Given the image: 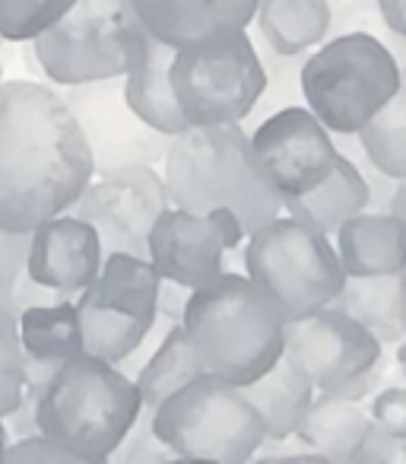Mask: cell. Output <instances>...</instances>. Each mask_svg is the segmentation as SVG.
I'll use <instances>...</instances> for the list:
<instances>
[{
    "mask_svg": "<svg viewBox=\"0 0 406 464\" xmlns=\"http://www.w3.org/2000/svg\"><path fill=\"white\" fill-rule=\"evenodd\" d=\"M286 322L283 305L264 286L232 271L191 290L181 315V328L203 372L232 385H248L283 356Z\"/></svg>",
    "mask_w": 406,
    "mask_h": 464,
    "instance_id": "cell-2",
    "label": "cell"
},
{
    "mask_svg": "<svg viewBox=\"0 0 406 464\" xmlns=\"http://www.w3.org/2000/svg\"><path fill=\"white\" fill-rule=\"evenodd\" d=\"M58 299H71V296L39 284V280L26 271V265L16 267V271L0 274V312H7L10 318H20L23 312L35 309V305L58 303Z\"/></svg>",
    "mask_w": 406,
    "mask_h": 464,
    "instance_id": "cell-32",
    "label": "cell"
},
{
    "mask_svg": "<svg viewBox=\"0 0 406 464\" xmlns=\"http://www.w3.org/2000/svg\"><path fill=\"white\" fill-rule=\"evenodd\" d=\"M241 261L248 277L283 305L286 318H302L330 305L346 280L327 232L292 213H279L270 223L248 232Z\"/></svg>",
    "mask_w": 406,
    "mask_h": 464,
    "instance_id": "cell-7",
    "label": "cell"
},
{
    "mask_svg": "<svg viewBox=\"0 0 406 464\" xmlns=\"http://www.w3.org/2000/svg\"><path fill=\"white\" fill-rule=\"evenodd\" d=\"M26 388V356H23L16 318L0 312V417L16 411Z\"/></svg>",
    "mask_w": 406,
    "mask_h": 464,
    "instance_id": "cell-31",
    "label": "cell"
},
{
    "mask_svg": "<svg viewBox=\"0 0 406 464\" xmlns=\"http://www.w3.org/2000/svg\"><path fill=\"white\" fill-rule=\"evenodd\" d=\"M140 29L134 0H77L52 29L33 39L35 64L54 86L124 77L127 48Z\"/></svg>",
    "mask_w": 406,
    "mask_h": 464,
    "instance_id": "cell-9",
    "label": "cell"
},
{
    "mask_svg": "<svg viewBox=\"0 0 406 464\" xmlns=\"http://www.w3.org/2000/svg\"><path fill=\"white\" fill-rule=\"evenodd\" d=\"M368 426H372V417L359 401L315 394L298 423L296 439L324 461H349Z\"/></svg>",
    "mask_w": 406,
    "mask_h": 464,
    "instance_id": "cell-23",
    "label": "cell"
},
{
    "mask_svg": "<svg viewBox=\"0 0 406 464\" xmlns=\"http://www.w3.org/2000/svg\"><path fill=\"white\" fill-rule=\"evenodd\" d=\"M162 166L168 204L181 210L207 213L229 207L245 232L283 213V198L254 162L245 124H187L168 140Z\"/></svg>",
    "mask_w": 406,
    "mask_h": 464,
    "instance_id": "cell-3",
    "label": "cell"
},
{
    "mask_svg": "<svg viewBox=\"0 0 406 464\" xmlns=\"http://www.w3.org/2000/svg\"><path fill=\"white\" fill-rule=\"evenodd\" d=\"M378 10L393 33L406 35V0H378Z\"/></svg>",
    "mask_w": 406,
    "mask_h": 464,
    "instance_id": "cell-39",
    "label": "cell"
},
{
    "mask_svg": "<svg viewBox=\"0 0 406 464\" xmlns=\"http://www.w3.org/2000/svg\"><path fill=\"white\" fill-rule=\"evenodd\" d=\"M365 207H368V181L346 153H340L336 166L330 169V175L317 188L298 194V198L283 200L286 213L305 219V223L327 232V236H336V229L349 217L365 210Z\"/></svg>",
    "mask_w": 406,
    "mask_h": 464,
    "instance_id": "cell-22",
    "label": "cell"
},
{
    "mask_svg": "<svg viewBox=\"0 0 406 464\" xmlns=\"http://www.w3.org/2000/svg\"><path fill=\"white\" fill-rule=\"evenodd\" d=\"M248 401L258 411L260 423H264L267 439H292L302 423L305 411L315 401V382L305 375V369L289 356H279L264 375L254 382L241 385Z\"/></svg>",
    "mask_w": 406,
    "mask_h": 464,
    "instance_id": "cell-20",
    "label": "cell"
},
{
    "mask_svg": "<svg viewBox=\"0 0 406 464\" xmlns=\"http://www.w3.org/2000/svg\"><path fill=\"white\" fill-rule=\"evenodd\" d=\"M403 455H406V445H403Z\"/></svg>",
    "mask_w": 406,
    "mask_h": 464,
    "instance_id": "cell-45",
    "label": "cell"
},
{
    "mask_svg": "<svg viewBox=\"0 0 406 464\" xmlns=\"http://www.w3.org/2000/svg\"><path fill=\"white\" fill-rule=\"evenodd\" d=\"M403 64L365 33L327 35L305 54V105L330 134H359L397 92Z\"/></svg>",
    "mask_w": 406,
    "mask_h": 464,
    "instance_id": "cell-5",
    "label": "cell"
},
{
    "mask_svg": "<svg viewBox=\"0 0 406 464\" xmlns=\"http://www.w3.org/2000/svg\"><path fill=\"white\" fill-rule=\"evenodd\" d=\"M153 430L175 458L245 464L267 432L241 385L200 372L153 411Z\"/></svg>",
    "mask_w": 406,
    "mask_h": 464,
    "instance_id": "cell-6",
    "label": "cell"
},
{
    "mask_svg": "<svg viewBox=\"0 0 406 464\" xmlns=\"http://www.w3.org/2000/svg\"><path fill=\"white\" fill-rule=\"evenodd\" d=\"M165 207L168 188L156 166H127L92 175L83 194L71 204V213L96 226L105 255L130 252L146 258L149 232Z\"/></svg>",
    "mask_w": 406,
    "mask_h": 464,
    "instance_id": "cell-15",
    "label": "cell"
},
{
    "mask_svg": "<svg viewBox=\"0 0 406 464\" xmlns=\"http://www.w3.org/2000/svg\"><path fill=\"white\" fill-rule=\"evenodd\" d=\"M403 445V439L391 436V432H384L381 426L372 423L365 430V436H362V442L355 445L349 461H406Z\"/></svg>",
    "mask_w": 406,
    "mask_h": 464,
    "instance_id": "cell-36",
    "label": "cell"
},
{
    "mask_svg": "<svg viewBox=\"0 0 406 464\" xmlns=\"http://www.w3.org/2000/svg\"><path fill=\"white\" fill-rule=\"evenodd\" d=\"M258 4L260 0H134V10L159 42L191 48L248 29Z\"/></svg>",
    "mask_w": 406,
    "mask_h": 464,
    "instance_id": "cell-17",
    "label": "cell"
},
{
    "mask_svg": "<svg viewBox=\"0 0 406 464\" xmlns=\"http://www.w3.org/2000/svg\"><path fill=\"white\" fill-rule=\"evenodd\" d=\"M159 271L149 258L109 252L99 277L77 296L83 350L105 362H121L156 324Z\"/></svg>",
    "mask_w": 406,
    "mask_h": 464,
    "instance_id": "cell-11",
    "label": "cell"
},
{
    "mask_svg": "<svg viewBox=\"0 0 406 464\" xmlns=\"http://www.w3.org/2000/svg\"><path fill=\"white\" fill-rule=\"evenodd\" d=\"M330 305L349 312L381 343L406 337V267L378 277H346Z\"/></svg>",
    "mask_w": 406,
    "mask_h": 464,
    "instance_id": "cell-21",
    "label": "cell"
},
{
    "mask_svg": "<svg viewBox=\"0 0 406 464\" xmlns=\"http://www.w3.org/2000/svg\"><path fill=\"white\" fill-rule=\"evenodd\" d=\"M20 328V343L26 362L58 369L67 360L86 353L83 350V324H80V309L73 299H58V303L35 305L16 318Z\"/></svg>",
    "mask_w": 406,
    "mask_h": 464,
    "instance_id": "cell-24",
    "label": "cell"
},
{
    "mask_svg": "<svg viewBox=\"0 0 406 464\" xmlns=\"http://www.w3.org/2000/svg\"><path fill=\"white\" fill-rule=\"evenodd\" d=\"M172 451L162 445V439L153 430V411L143 407L137 423L127 430V436L118 442V449L111 451L109 461H124V464H153V461H172Z\"/></svg>",
    "mask_w": 406,
    "mask_h": 464,
    "instance_id": "cell-33",
    "label": "cell"
},
{
    "mask_svg": "<svg viewBox=\"0 0 406 464\" xmlns=\"http://www.w3.org/2000/svg\"><path fill=\"white\" fill-rule=\"evenodd\" d=\"M340 33L372 35V39L384 42V45L397 54L400 64H406V35L393 33V29L387 26V20L378 10V0H343V4H336L334 14H330L327 35H340Z\"/></svg>",
    "mask_w": 406,
    "mask_h": 464,
    "instance_id": "cell-30",
    "label": "cell"
},
{
    "mask_svg": "<svg viewBox=\"0 0 406 464\" xmlns=\"http://www.w3.org/2000/svg\"><path fill=\"white\" fill-rule=\"evenodd\" d=\"M168 83L187 124H245L267 73L248 29L207 45L175 48Z\"/></svg>",
    "mask_w": 406,
    "mask_h": 464,
    "instance_id": "cell-8",
    "label": "cell"
},
{
    "mask_svg": "<svg viewBox=\"0 0 406 464\" xmlns=\"http://www.w3.org/2000/svg\"><path fill=\"white\" fill-rule=\"evenodd\" d=\"M355 137L381 172L397 181L406 179V64L400 71L397 92Z\"/></svg>",
    "mask_w": 406,
    "mask_h": 464,
    "instance_id": "cell-27",
    "label": "cell"
},
{
    "mask_svg": "<svg viewBox=\"0 0 406 464\" xmlns=\"http://www.w3.org/2000/svg\"><path fill=\"white\" fill-rule=\"evenodd\" d=\"M251 156L283 200L317 188L340 160L336 140L308 105H286L248 130Z\"/></svg>",
    "mask_w": 406,
    "mask_h": 464,
    "instance_id": "cell-14",
    "label": "cell"
},
{
    "mask_svg": "<svg viewBox=\"0 0 406 464\" xmlns=\"http://www.w3.org/2000/svg\"><path fill=\"white\" fill-rule=\"evenodd\" d=\"M10 445V436H7V426H4V417H0V461H4V451Z\"/></svg>",
    "mask_w": 406,
    "mask_h": 464,
    "instance_id": "cell-42",
    "label": "cell"
},
{
    "mask_svg": "<svg viewBox=\"0 0 406 464\" xmlns=\"http://www.w3.org/2000/svg\"><path fill=\"white\" fill-rule=\"evenodd\" d=\"M203 372L197 353L187 343V334L181 324H172L165 331V337L159 341V347L149 353V360L140 366V372L134 375L137 392L146 411H156L168 394H175L178 388H184L191 379Z\"/></svg>",
    "mask_w": 406,
    "mask_h": 464,
    "instance_id": "cell-26",
    "label": "cell"
},
{
    "mask_svg": "<svg viewBox=\"0 0 406 464\" xmlns=\"http://www.w3.org/2000/svg\"><path fill=\"white\" fill-rule=\"evenodd\" d=\"M327 0H260L254 26L258 39L279 54H308L330 33Z\"/></svg>",
    "mask_w": 406,
    "mask_h": 464,
    "instance_id": "cell-25",
    "label": "cell"
},
{
    "mask_svg": "<svg viewBox=\"0 0 406 464\" xmlns=\"http://www.w3.org/2000/svg\"><path fill=\"white\" fill-rule=\"evenodd\" d=\"M29 255V232H10L0 226V274L16 271L26 265Z\"/></svg>",
    "mask_w": 406,
    "mask_h": 464,
    "instance_id": "cell-37",
    "label": "cell"
},
{
    "mask_svg": "<svg viewBox=\"0 0 406 464\" xmlns=\"http://www.w3.org/2000/svg\"><path fill=\"white\" fill-rule=\"evenodd\" d=\"M92 153L58 90L35 80L0 83V226L33 232L71 210L92 181Z\"/></svg>",
    "mask_w": 406,
    "mask_h": 464,
    "instance_id": "cell-1",
    "label": "cell"
},
{
    "mask_svg": "<svg viewBox=\"0 0 406 464\" xmlns=\"http://www.w3.org/2000/svg\"><path fill=\"white\" fill-rule=\"evenodd\" d=\"M92 153L96 175L127 166H159L172 137L146 124L124 96V77L58 86Z\"/></svg>",
    "mask_w": 406,
    "mask_h": 464,
    "instance_id": "cell-12",
    "label": "cell"
},
{
    "mask_svg": "<svg viewBox=\"0 0 406 464\" xmlns=\"http://www.w3.org/2000/svg\"><path fill=\"white\" fill-rule=\"evenodd\" d=\"M397 369H400V379H403V385H406V341H400V347H397Z\"/></svg>",
    "mask_w": 406,
    "mask_h": 464,
    "instance_id": "cell-41",
    "label": "cell"
},
{
    "mask_svg": "<svg viewBox=\"0 0 406 464\" xmlns=\"http://www.w3.org/2000/svg\"><path fill=\"white\" fill-rule=\"evenodd\" d=\"M187 296H191V290L178 286L175 280H165V277H162V284H159V299H156V315H162V318H168V322L181 324V315H184Z\"/></svg>",
    "mask_w": 406,
    "mask_h": 464,
    "instance_id": "cell-38",
    "label": "cell"
},
{
    "mask_svg": "<svg viewBox=\"0 0 406 464\" xmlns=\"http://www.w3.org/2000/svg\"><path fill=\"white\" fill-rule=\"evenodd\" d=\"M283 353L305 369L317 394L330 398H368L384 372V343L336 305L289 318Z\"/></svg>",
    "mask_w": 406,
    "mask_h": 464,
    "instance_id": "cell-10",
    "label": "cell"
},
{
    "mask_svg": "<svg viewBox=\"0 0 406 464\" xmlns=\"http://www.w3.org/2000/svg\"><path fill=\"white\" fill-rule=\"evenodd\" d=\"M327 4H330V7H336V4H343V0H327Z\"/></svg>",
    "mask_w": 406,
    "mask_h": 464,
    "instance_id": "cell-44",
    "label": "cell"
},
{
    "mask_svg": "<svg viewBox=\"0 0 406 464\" xmlns=\"http://www.w3.org/2000/svg\"><path fill=\"white\" fill-rule=\"evenodd\" d=\"M102 261L105 248L96 226L71 210L45 219L29 232L26 271L39 284L52 286L71 299L80 296L99 277Z\"/></svg>",
    "mask_w": 406,
    "mask_h": 464,
    "instance_id": "cell-16",
    "label": "cell"
},
{
    "mask_svg": "<svg viewBox=\"0 0 406 464\" xmlns=\"http://www.w3.org/2000/svg\"><path fill=\"white\" fill-rule=\"evenodd\" d=\"M391 210L397 213V217L406 223V179H400V181H397V191H393Z\"/></svg>",
    "mask_w": 406,
    "mask_h": 464,
    "instance_id": "cell-40",
    "label": "cell"
},
{
    "mask_svg": "<svg viewBox=\"0 0 406 464\" xmlns=\"http://www.w3.org/2000/svg\"><path fill=\"white\" fill-rule=\"evenodd\" d=\"M368 417H372L374 426H381L384 432H391V436H397L406 442V385L381 388V392L372 398Z\"/></svg>",
    "mask_w": 406,
    "mask_h": 464,
    "instance_id": "cell-35",
    "label": "cell"
},
{
    "mask_svg": "<svg viewBox=\"0 0 406 464\" xmlns=\"http://www.w3.org/2000/svg\"><path fill=\"white\" fill-rule=\"evenodd\" d=\"M143 411L137 382L115 362L80 353L58 366L39 394V432L77 455L80 464L111 458Z\"/></svg>",
    "mask_w": 406,
    "mask_h": 464,
    "instance_id": "cell-4",
    "label": "cell"
},
{
    "mask_svg": "<svg viewBox=\"0 0 406 464\" xmlns=\"http://www.w3.org/2000/svg\"><path fill=\"white\" fill-rule=\"evenodd\" d=\"M0 45H4V39H0ZM0 83H4V64H0Z\"/></svg>",
    "mask_w": 406,
    "mask_h": 464,
    "instance_id": "cell-43",
    "label": "cell"
},
{
    "mask_svg": "<svg viewBox=\"0 0 406 464\" xmlns=\"http://www.w3.org/2000/svg\"><path fill=\"white\" fill-rule=\"evenodd\" d=\"M77 0H0V39L33 42L52 29Z\"/></svg>",
    "mask_w": 406,
    "mask_h": 464,
    "instance_id": "cell-29",
    "label": "cell"
},
{
    "mask_svg": "<svg viewBox=\"0 0 406 464\" xmlns=\"http://www.w3.org/2000/svg\"><path fill=\"white\" fill-rule=\"evenodd\" d=\"M4 461H39V464H80L73 451L48 439L45 432H33L26 439H14L4 451Z\"/></svg>",
    "mask_w": 406,
    "mask_h": 464,
    "instance_id": "cell-34",
    "label": "cell"
},
{
    "mask_svg": "<svg viewBox=\"0 0 406 464\" xmlns=\"http://www.w3.org/2000/svg\"><path fill=\"white\" fill-rule=\"evenodd\" d=\"M245 239V226L229 207L191 213L168 204L153 223L146 258L159 277L200 290L226 271V252H235Z\"/></svg>",
    "mask_w": 406,
    "mask_h": 464,
    "instance_id": "cell-13",
    "label": "cell"
},
{
    "mask_svg": "<svg viewBox=\"0 0 406 464\" xmlns=\"http://www.w3.org/2000/svg\"><path fill=\"white\" fill-rule=\"evenodd\" d=\"M251 39H254V48H258L260 64H264V73H267L264 92H260L251 115L245 118V121L258 124L260 118L273 115V111L286 109V105H305V96H302L305 54H279V52H273L270 45H264L258 35H251Z\"/></svg>",
    "mask_w": 406,
    "mask_h": 464,
    "instance_id": "cell-28",
    "label": "cell"
},
{
    "mask_svg": "<svg viewBox=\"0 0 406 464\" xmlns=\"http://www.w3.org/2000/svg\"><path fill=\"white\" fill-rule=\"evenodd\" d=\"M346 277H378L406 267V223L393 210H362L336 229Z\"/></svg>",
    "mask_w": 406,
    "mask_h": 464,
    "instance_id": "cell-19",
    "label": "cell"
},
{
    "mask_svg": "<svg viewBox=\"0 0 406 464\" xmlns=\"http://www.w3.org/2000/svg\"><path fill=\"white\" fill-rule=\"evenodd\" d=\"M175 58V48L159 42L146 26L134 33L127 48V71H124V96H127L130 109L153 124L156 130L175 137L178 130L187 128L184 115H181L178 102L172 96V83H168V64Z\"/></svg>",
    "mask_w": 406,
    "mask_h": 464,
    "instance_id": "cell-18",
    "label": "cell"
}]
</instances>
